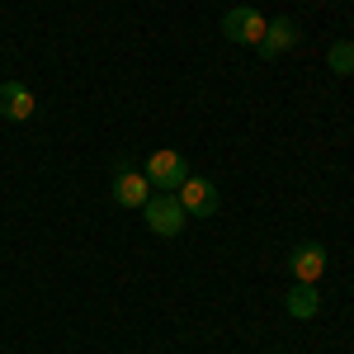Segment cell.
<instances>
[{"label":"cell","mask_w":354,"mask_h":354,"mask_svg":"<svg viewBox=\"0 0 354 354\" xmlns=\"http://www.w3.org/2000/svg\"><path fill=\"white\" fill-rule=\"evenodd\" d=\"M147 180H151V189L161 194H175L185 180H189V161L180 156V151H170V147H161V151H151L147 156V170H142Z\"/></svg>","instance_id":"cell-1"},{"label":"cell","mask_w":354,"mask_h":354,"mask_svg":"<svg viewBox=\"0 0 354 354\" xmlns=\"http://www.w3.org/2000/svg\"><path fill=\"white\" fill-rule=\"evenodd\" d=\"M142 218H147V227H151L156 236H180L185 222H189V213H185V203H180L175 194H156V198L142 203Z\"/></svg>","instance_id":"cell-2"},{"label":"cell","mask_w":354,"mask_h":354,"mask_svg":"<svg viewBox=\"0 0 354 354\" xmlns=\"http://www.w3.org/2000/svg\"><path fill=\"white\" fill-rule=\"evenodd\" d=\"M222 33H227V43H245V48H260V38H265V15L260 10H227V19H222Z\"/></svg>","instance_id":"cell-3"},{"label":"cell","mask_w":354,"mask_h":354,"mask_svg":"<svg viewBox=\"0 0 354 354\" xmlns=\"http://www.w3.org/2000/svg\"><path fill=\"white\" fill-rule=\"evenodd\" d=\"M175 198L185 203L189 218H213V213H218V189H213L208 180H198V175H189V180L175 189Z\"/></svg>","instance_id":"cell-4"},{"label":"cell","mask_w":354,"mask_h":354,"mask_svg":"<svg viewBox=\"0 0 354 354\" xmlns=\"http://www.w3.org/2000/svg\"><path fill=\"white\" fill-rule=\"evenodd\" d=\"M288 270H293V279H298V283H317V279L326 274V245H317V241L293 245V255H288Z\"/></svg>","instance_id":"cell-5"},{"label":"cell","mask_w":354,"mask_h":354,"mask_svg":"<svg viewBox=\"0 0 354 354\" xmlns=\"http://www.w3.org/2000/svg\"><path fill=\"white\" fill-rule=\"evenodd\" d=\"M33 109H38V100L24 81H0V118L24 123V118H33Z\"/></svg>","instance_id":"cell-6"},{"label":"cell","mask_w":354,"mask_h":354,"mask_svg":"<svg viewBox=\"0 0 354 354\" xmlns=\"http://www.w3.org/2000/svg\"><path fill=\"white\" fill-rule=\"evenodd\" d=\"M147 198H151V180H147V175L123 170V175L113 180V203H123V208H142Z\"/></svg>","instance_id":"cell-7"},{"label":"cell","mask_w":354,"mask_h":354,"mask_svg":"<svg viewBox=\"0 0 354 354\" xmlns=\"http://www.w3.org/2000/svg\"><path fill=\"white\" fill-rule=\"evenodd\" d=\"M293 43H298V24H293V19H270V24H265V38H260V53L283 57Z\"/></svg>","instance_id":"cell-8"},{"label":"cell","mask_w":354,"mask_h":354,"mask_svg":"<svg viewBox=\"0 0 354 354\" xmlns=\"http://www.w3.org/2000/svg\"><path fill=\"white\" fill-rule=\"evenodd\" d=\"M317 307H322V293H317V283H293V288H288V317H293V322H307V317H317Z\"/></svg>","instance_id":"cell-9"},{"label":"cell","mask_w":354,"mask_h":354,"mask_svg":"<svg viewBox=\"0 0 354 354\" xmlns=\"http://www.w3.org/2000/svg\"><path fill=\"white\" fill-rule=\"evenodd\" d=\"M326 62H330L335 76H354V43H330Z\"/></svg>","instance_id":"cell-10"}]
</instances>
